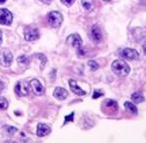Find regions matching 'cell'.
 Instances as JSON below:
<instances>
[{
  "label": "cell",
  "mask_w": 146,
  "mask_h": 143,
  "mask_svg": "<svg viewBox=\"0 0 146 143\" xmlns=\"http://www.w3.org/2000/svg\"><path fill=\"white\" fill-rule=\"evenodd\" d=\"M111 69L118 76H126L130 72V67L128 66L127 63L123 60H120V59L113 61L111 65Z\"/></svg>",
  "instance_id": "obj_1"
},
{
  "label": "cell",
  "mask_w": 146,
  "mask_h": 143,
  "mask_svg": "<svg viewBox=\"0 0 146 143\" xmlns=\"http://www.w3.org/2000/svg\"><path fill=\"white\" fill-rule=\"evenodd\" d=\"M63 21V16L60 12L57 11H51L48 14V22L54 28H58Z\"/></svg>",
  "instance_id": "obj_2"
},
{
  "label": "cell",
  "mask_w": 146,
  "mask_h": 143,
  "mask_svg": "<svg viewBox=\"0 0 146 143\" xmlns=\"http://www.w3.org/2000/svg\"><path fill=\"white\" fill-rule=\"evenodd\" d=\"M119 55L124 59H127V60H135L138 59L139 54L135 49L132 48H123L119 51Z\"/></svg>",
  "instance_id": "obj_3"
},
{
  "label": "cell",
  "mask_w": 146,
  "mask_h": 143,
  "mask_svg": "<svg viewBox=\"0 0 146 143\" xmlns=\"http://www.w3.org/2000/svg\"><path fill=\"white\" fill-rule=\"evenodd\" d=\"M13 56L12 53L7 49H3L0 53V62L3 66H9L12 63Z\"/></svg>",
  "instance_id": "obj_4"
},
{
  "label": "cell",
  "mask_w": 146,
  "mask_h": 143,
  "mask_svg": "<svg viewBox=\"0 0 146 143\" xmlns=\"http://www.w3.org/2000/svg\"><path fill=\"white\" fill-rule=\"evenodd\" d=\"M12 13L7 9H0V23L4 25H9L12 22Z\"/></svg>",
  "instance_id": "obj_5"
},
{
  "label": "cell",
  "mask_w": 146,
  "mask_h": 143,
  "mask_svg": "<svg viewBox=\"0 0 146 143\" xmlns=\"http://www.w3.org/2000/svg\"><path fill=\"white\" fill-rule=\"evenodd\" d=\"M15 93L18 96H25L28 95L29 90H28V84L25 81H18L15 85Z\"/></svg>",
  "instance_id": "obj_6"
},
{
  "label": "cell",
  "mask_w": 146,
  "mask_h": 143,
  "mask_svg": "<svg viewBox=\"0 0 146 143\" xmlns=\"http://www.w3.org/2000/svg\"><path fill=\"white\" fill-rule=\"evenodd\" d=\"M67 43L71 46L75 47V48H81L82 45V39L79 36V34L75 33V34H71L67 37Z\"/></svg>",
  "instance_id": "obj_7"
},
{
  "label": "cell",
  "mask_w": 146,
  "mask_h": 143,
  "mask_svg": "<svg viewBox=\"0 0 146 143\" xmlns=\"http://www.w3.org/2000/svg\"><path fill=\"white\" fill-rule=\"evenodd\" d=\"M24 37L26 40L28 41H33V40H37L39 38V32L37 29H33V28H28L25 30L24 33Z\"/></svg>",
  "instance_id": "obj_8"
},
{
  "label": "cell",
  "mask_w": 146,
  "mask_h": 143,
  "mask_svg": "<svg viewBox=\"0 0 146 143\" xmlns=\"http://www.w3.org/2000/svg\"><path fill=\"white\" fill-rule=\"evenodd\" d=\"M30 86H31V88L33 89L35 94L41 95L44 93V88H43V86L41 85L40 81L37 80V79H33V80L30 81Z\"/></svg>",
  "instance_id": "obj_9"
},
{
  "label": "cell",
  "mask_w": 146,
  "mask_h": 143,
  "mask_svg": "<svg viewBox=\"0 0 146 143\" xmlns=\"http://www.w3.org/2000/svg\"><path fill=\"white\" fill-rule=\"evenodd\" d=\"M90 36H91V38L93 39L95 42H100L102 39V33H101V31H100L99 27L94 25L91 28V31H90Z\"/></svg>",
  "instance_id": "obj_10"
},
{
  "label": "cell",
  "mask_w": 146,
  "mask_h": 143,
  "mask_svg": "<svg viewBox=\"0 0 146 143\" xmlns=\"http://www.w3.org/2000/svg\"><path fill=\"white\" fill-rule=\"evenodd\" d=\"M50 132H51V129L48 125L41 123V124H38V126H37V135H38L39 137L46 136V135L49 134Z\"/></svg>",
  "instance_id": "obj_11"
},
{
  "label": "cell",
  "mask_w": 146,
  "mask_h": 143,
  "mask_svg": "<svg viewBox=\"0 0 146 143\" xmlns=\"http://www.w3.org/2000/svg\"><path fill=\"white\" fill-rule=\"evenodd\" d=\"M53 95L55 96V98L59 99V100H64L68 96V92L64 88H62V87H57V88H55Z\"/></svg>",
  "instance_id": "obj_12"
},
{
  "label": "cell",
  "mask_w": 146,
  "mask_h": 143,
  "mask_svg": "<svg viewBox=\"0 0 146 143\" xmlns=\"http://www.w3.org/2000/svg\"><path fill=\"white\" fill-rule=\"evenodd\" d=\"M69 85H70L71 90H72L73 93H75V94H77V95H85L86 94L85 91L78 86L75 80H72V79H71V80H69Z\"/></svg>",
  "instance_id": "obj_13"
},
{
  "label": "cell",
  "mask_w": 146,
  "mask_h": 143,
  "mask_svg": "<svg viewBox=\"0 0 146 143\" xmlns=\"http://www.w3.org/2000/svg\"><path fill=\"white\" fill-rule=\"evenodd\" d=\"M131 99L132 101H133L134 103H136V104H138V103H141L144 101V96L142 95V93L140 92H134L133 94L131 95Z\"/></svg>",
  "instance_id": "obj_14"
},
{
  "label": "cell",
  "mask_w": 146,
  "mask_h": 143,
  "mask_svg": "<svg viewBox=\"0 0 146 143\" xmlns=\"http://www.w3.org/2000/svg\"><path fill=\"white\" fill-rule=\"evenodd\" d=\"M124 106H125L126 110H128L129 112L133 113V114H137L138 110H137V107H136L135 104H133L132 102H129V101H126L124 103Z\"/></svg>",
  "instance_id": "obj_15"
},
{
  "label": "cell",
  "mask_w": 146,
  "mask_h": 143,
  "mask_svg": "<svg viewBox=\"0 0 146 143\" xmlns=\"http://www.w3.org/2000/svg\"><path fill=\"white\" fill-rule=\"evenodd\" d=\"M103 103L105 104L106 107H109V108L113 109V111H116L118 109V104L115 100H112V99H106Z\"/></svg>",
  "instance_id": "obj_16"
},
{
  "label": "cell",
  "mask_w": 146,
  "mask_h": 143,
  "mask_svg": "<svg viewBox=\"0 0 146 143\" xmlns=\"http://www.w3.org/2000/svg\"><path fill=\"white\" fill-rule=\"evenodd\" d=\"M17 61H18L19 64L21 65H28L29 64V58L27 56H25V55H21V56H19L18 58H17Z\"/></svg>",
  "instance_id": "obj_17"
},
{
  "label": "cell",
  "mask_w": 146,
  "mask_h": 143,
  "mask_svg": "<svg viewBox=\"0 0 146 143\" xmlns=\"http://www.w3.org/2000/svg\"><path fill=\"white\" fill-rule=\"evenodd\" d=\"M7 107H8V101L5 98H3V97H0V109L4 110Z\"/></svg>",
  "instance_id": "obj_18"
},
{
  "label": "cell",
  "mask_w": 146,
  "mask_h": 143,
  "mask_svg": "<svg viewBox=\"0 0 146 143\" xmlns=\"http://www.w3.org/2000/svg\"><path fill=\"white\" fill-rule=\"evenodd\" d=\"M88 66L92 69V70H97L99 68V65L97 64V62H95L94 60H89L88 61Z\"/></svg>",
  "instance_id": "obj_19"
},
{
  "label": "cell",
  "mask_w": 146,
  "mask_h": 143,
  "mask_svg": "<svg viewBox=\"0 0 146 143\" xmlns=\"http://www.w3.org/2000/svg\"><path fill=\"white\" fill-rule=\"evenodd\" d=\"M4 129L7 131L8 134H13V133H15L17 131V128H15L13 126H4Z\"/></svg>",
  "instance_id": "obj_20"
},
{
  "label": "cell",
  "mask_w": 146,
  "mask_h": 143,
  "mask_svg": "<svg viewBox=\"0 0 146 143\" xmlns=\"http://www.w3.org/2000/svg\"><path fill=\"white\" fill-rule=\"evenodd\" d=\"M36 57H38L40 60H42V67H44V65H45V63H46V61H47V59H46V57H45V55H43V54H36L35 55Z\"/></svg>",
  "instance_id": "obj_21"
},
{
  "label": "cell",
  "mask_w": 146,
  "mask_h": 143,
  "mask_svg": "<svg viewBox=\"0 0 146 143\" xmlns=\"http://www.w3.org/2000/svg\"><path fill=\"white\" fill-rule=\"evenodd\" d=\"M82 5H83V7L86 9V10H91V9H92L91 4H90L89 2H87V1H85V0H83V1H82Z\"/></svg>",
  "instance_id": "obj_22"
},
{
  "label": "cell",
  "mask_w": 146,
  "mask_h": 143,
  "mask_svg": "<svg viewBox=\"0 0 146 143\" xmlns=\"http://www.w3.org/2000/svg\"><path fill=\"white\" fill-rule=\"evenodd\" d=\"M61 2H62L63 4L67 5V6H71L73 3L75 2V0H61Z\"/></svg>",
  "instance_id": "obj_23"
},
{
  "label": "cell",
  "mask_w": 146,
  "mask_h": 143,
  "mask_svg": "<svg viewBox=\"0 0 146 143\" xmlns=\"http://www.w3.org/2000/svg\"><path fill=\"white\" fill-rule=\"evenodd\" d=\"M73 118H74V113L72 112L70 115H68V116L65 117V122L64 123L68 122V121H73Z\"/></svg>",
  "instance_id": "obj_24"
},
{
  "label": "cell",
  "mask_w": 146,
  "mask_h": 143,
  "mask_svg": "<svg viewBox=\"0 0 146 143\" xmlns=\"http://www.w3.org/2000/svg\"><path fill=\"white\" fill-rule=\"evenodd\" d=\"M102 95H103V93L97 92V91H95V92H94V94H93V98H94V99H96V98H98V97L102 96Z\"/></svg>",
  "instance_id": "obj_25"
},
{
  "label": "cell",
  "mask_w": 146,
  "mask_h": 143,
  "mask_svg": "<svg viewBox=\"0 0 146 143\" xmlns=\"http://www.w3.org/2000/svg\"><path fill=\"white\" fill-rule=\"evenodd\" d=\"M142 47H143V51H144V53H145V54H146V39H144L143 44H142Z\"/></svg>",
  "instance_id": "obj_26"
},
{
  "label": "cell",
  "mask_w": 146,
  "mask_h": 143,
  "mask_svg": "<svg viewBox=\"0 0 146 143\" xmlns=\"http://www.w3.org/2000/svg\"><path fill=\"white\" fill-rule=\"evenodd\" d=\"M3 89H4V84H3V82H1V81H0V93L2 92Z\"/></svg>",
  "instance_id": "obj_27"
},
{
  "label": "cell",
  "mask_w": 146,
  "mask_h": 143,
  "mask_svg": "<svg viewBox=\"0 0 146 143\" xmlns=\"http://www.w3.org/2000/svg\"><path fill=\"white\" fill-rule=\"evenodd\" d=\"M41 1H42V2H44V3H46V4H50L52 0H41Z\"/></svg>",
  "instance_id": "obj_28"
},
{
  "label": "cell",
  "mask_w": 146,
  "mask_h": 143,
  "mask_svg": "<svg viewBox=\"0 0 146 143\" xmlns=\"http://www.w3.org/2000/svg\"><path fill=\"white\" fill-rule=\"evenodd\" d=\"M1 42H2V32L0 30V44H1Z\"/></svg>",
  "instance_id": "obj_29"
},
{
  "label": "cell",
  "mask_w": 146,
  "mask_h": 143,
  "mask_svg": "<svg viewBox=\"0 0 146 143\" xmlns=\"http://www.w3.org/2000/svg\"><path fill=\"white\" fill-rule=\"evenodd\" d=\"M6 0H0V4H2V3H4Z\"/></svg>",
  "instance_id": "obj_30"
},
{
  "label": "cell",
  "mask_w": 146,
  "mask_h": 143,
  "mask_svg": "<svg viewBox=\"0 0 146 143\" xmlns=\"http://www.w3.org/2000/svg\"><path fill=\"white\" fill-rule=\"evenodd\" d=\"M104 1H110V0H104Z\"/></svg>",
  "instance_id": "obj_31"
}]
</instances>
